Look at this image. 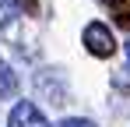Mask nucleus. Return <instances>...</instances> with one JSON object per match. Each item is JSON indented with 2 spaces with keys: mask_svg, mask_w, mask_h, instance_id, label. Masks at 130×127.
<instances>
[{
  "mask_svg": "<svg viewBox=\"0 0 130 127\" xmlns=\"http://www.w3.org/2000/svg\"><path fill=\"white\" fill-rule=\"evenodd\" d=\"M81 42H85V49L91 53V57H112V53H116V39H112L109 25H102V21H91V25H85Z\"/></svg>",
  "mask_w": 130,
  "mask_h": 127,
  "instance_id": "nucleus-1",
  "label": "nucleus"
},
{
  "mask_svg": "<svg viewBox=\"0 0 130 127\" xmlns=\"http://www.w3.org/2000/svg\"><path fill=\"white\" fill-rule=\"evenodd\" d=\"M7 127H49V120H46V113L35 103H25L21 99V103L7 113Z\"/></svg>",
  "mask_w": 130,
  "mask_h": 127,
  "instance_id": "nucleus-2",
  "label": "nucleus"
},
{
  "mask_svg": "<svg viewBox=\"0 0 130 127\" xmlns=\"http://www.w3.org/2000/svg\"><path fill=\"white\" fill-rule=\"evenodd\" d=\"M18 92V74L7 60H0V99H11Z\"/></svg>",
  "mask_w": 130,
  "mask_h": 127,
  "instance_id": "nucleus-3",
  "label": "nucleus"
},
{
  "mask_svg": "<svg viewBox=\"0 0 130 127\" xmlns=\"http://www.w3.org/2000/svg\"><path fill=\"white\" fill-rule=\"evenodd\" d=\"M7 4H11V7H18L21 14H35V11H39V4H35V0H7Z\"/></svg>",
  "mask_w": 130,
  "mask_h": 127,
  "instance_id": "nucleus-4",
  "label": "nucleus"
},
{
  "mask_svg": "<svg viewBox=\"0 0 130 127\" xmlns=\"http://www.w3.org/2000/svg\"><path fill=\"white\" fill-rule=\"evenodd\" d=\"M60 127H99V124H91V120H85V117H67Z\"/></svg>",
  "mask_w": 130,
  "mask_h": 127,
  "instance_id": "nucleus-5",
  "label": "nucleus"
},
{
  "mask_svg": "<svg viewBox=\"0 0 130 127\" xmlns=\"http://www.w3.org/2000/svg\"><path fill=\"white\" fill-rule=\"evenodd\" d=\"M127 60H130V42H127Z\"/></svg>",
  "mask_w": 130,
  "mask_h": 127,
  "instance_id": "nucleus-6",
  "label": "nucleus"
}]
</instances>
